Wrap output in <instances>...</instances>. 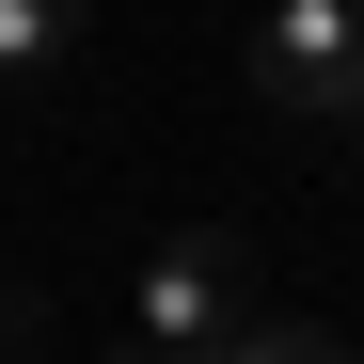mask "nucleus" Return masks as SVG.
<instances>
[{"label":"nucleus","mask_w":364,"mask_h":364,"mask_svg":"<svg viewBox=\"0 0 364 364\" xmlns=\"http://www.w3.org/2000/svg\"><path fill=\"white\" fill-rule=\"evenodd\" d=\"M254 317H269V269H254V237L191 222V237H159V269H143V333H127V348L206 364V348H237Z\"/></svg>","instance_id":"f257e3e1"},{"label":"nucleus","mask_w":364,"mask_h":364,"mask_svg":"<svg viewBox=\"0 0 364 364\" xmlns=\"http://www.w3.org/2000/svg\"><path fill=\"white\" fill-rule=\"evenodd\" d=\"M254 95L301 111V127H348L364 111V0H285L254 32Z\"/></svg>","instance_id":"f03ea898"},{"label":"nucleus","mask_w":364,"mask_h":364,"mask_svg":"<svg viewBox=\"0 0 364 364\" xmlns=\"http://www.w3.org/2000/svg\"><path fill=\"white\" fill-rule=\"evenodd\" d=\"M80 48V0H0V80H48Z\"/></svg>","instance_id":"7ed1b4c3"},{"label":"nucleus","mask_w":364,"mask_h":364,"mask_svg":"<svg viewBox=\"0 0 364 364\" xmlns=\"http://www.w3.org/2000/svg\"><path fill=\"white\" fill-rule=\"evenodd\" d=\"M348 127H364V111H348Z\"/></svg>","instance_id":"20e7f679"}]
</instances>
